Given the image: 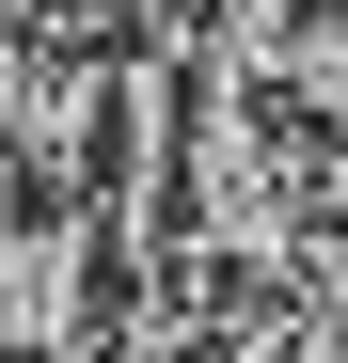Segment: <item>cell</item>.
Segmentation results:
<instances>
[{"label":"cell","instance_id":"cell-1","mask_svg":"<svg viewBox=\"0 0 348 363\" xmlns=\"http://www.w3.org/2000/svg\"><path fill=\"white\" fill-rule=\"evenodd\" d=\"M0 363H127V237L64 190L0 221Z\"/></svg>","mask_w":348,"mask_h":363},{"label":"cell","instance_id":"cell-2","mask_svg":"<svg viewBox=\"0 0 348 363\" xmlns=\"http://www.w3.org/2000/svg\"><path fill=\"white\" fill-rule=\"evenodd\" d=\"M269 95L317 111V127H348V0H301V16L269 32Z\"/></svg>","mask_w":348,"mask_h":363}]
</instances>
